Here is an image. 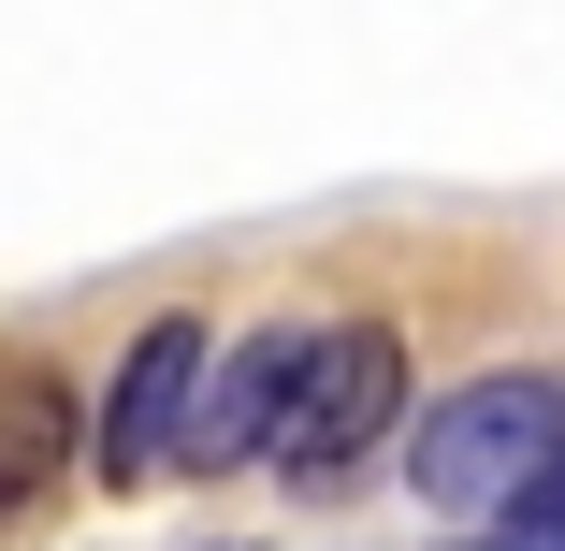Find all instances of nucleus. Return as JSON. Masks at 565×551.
<instances>
[{
	"instance_id": "nucleus-3",
	"label": "nucleus",
	"mask_w": 565,
	"mask_h": 551,
	"mask_svg": "<svg viewBox=\"0 0 565 551\" xmlns=\"http://www.w3.org/2000/svg\"><path fill=\"white\" fill-rule=\"evenodd\" d=\"M203 392H217V335L203 319H146L117 349V392H102V479H174L203 451Z\"/></svg>"
},
{
	"instance_id": "nucleus-5",
	"label": "nucleus",
	"mask_w": 565,
	"mask_h": 551,
	"mask_svg": "<svg viewBox=\"0 0 565 551\" xmlns=\"http://www.w3.org/2000/svg\"><path fill=\"white\" fill-rule=\"evenodd\" d=\"M58 421H73V406H58V378H44V363H15V465H0V494H15V508L58 479Z\"/></svg>"
},
{
	"instance_id": "nucleus-1",
	"label": "nucleus",
	"mask_w": 565,
	"mask_h": 551,
	"mask_svg": "<svg viewBox=\"0 0 565 551\" xmlns=\"http://www.w3.org/2000/svg\"><path fill=\"white\" fill-rule=\"evenodd\" d=\"M551 465H565V378H536V363L465 378L449 406L406 421V479H420V508H435L449 537H508Z\"/></svg>"
},
{
	"instance_id": "nucleus-7",
	"label": "nucleus",
	"mask_w": 565,
	"mask_h": 551,
	"mask_svg": "<svg viewBox=\"0 0 565 551\" xmlns=\"http://www.w3.org/2000/svg\"><path fill=\"white\" fill-rule=\"evenodd\" d=\"M435 551H522V537H435Z\"/></svg>"
},
{
	"instance_id": "nucleus-6",
	"label": "nucleus",
	"mask_w": 565,
	"mask_h": 551,
	"mask_svg": "<svg viewBox=\"0 0 565 551\" xmlns=\"http://www.w3.org/2000/svg\"><path fill=\"white\" fill-rule=\"evenodd\" d=\"M508 537H522V551H565V465H551V479L522 494V522H508Z\"/></svg>"
},
{
	"instance_id": "nucleus-4",
	"label": "nucleus",
	"mask_w": 565,
	"mask_h": 551,
	"mask_svg": "<svg viewBox=\"0 0 565 551\" xmlns=\"http://www.w3.org/2000/svg\"><path fill=\"white\" fill-rule=\"evenodd\" d=\"M319 349H333V319H262V335H233V349H217L203 451H189V465H276V451H290V406H305V378H319Z\"/></svg>"
},
{
	"instance_id": "nucleus-2",
	"label": "nucleus",
	"mask_w": 565,
	"mask_h": 551,
	"mask_svg": "<svg viewBox=\"0 0 565 551\" xmlns=\"http://www.w3.org/2000/svg\"><path fill=\"white\" fill-rule=\"evenodd\" d=\"M392 421H406V335H392V319H333V349H319V378H305V406H290L276 479H290V494H349V479L377 465Z\"/></svg>"
}]
</instances>
